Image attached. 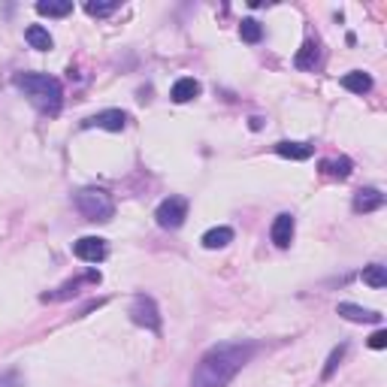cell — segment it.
I'll return each instance as SVG.
<instances>
[{"mask_svg": "<svg viewBox=\"0 0 387 387\" xmlns=\"http://www.w3.org/2000/svg\"><path fill=\"white\" fill-rule=\"evenodd\" d=\"M254 342H221L215 348H209L200 357L191 387H227L236 378V372L254 357Z\"/></svg>", "mask_w": 387, "mask_h": 387, "instance_id": "cell-1", "label": "cell"}, {"mask_svg": "<svg viewBox=\"0 0 387 387\" xmlns=\"http://www.w3.org/2000/svg\"><path fill=\"white\" fill-rule=\"evenodd\" d=\"M15 88H21L39 112H46V115L61 112L64 91H61V82L55 76H46V73H19L15 76Z\"/></svg>", "mask_w": 387, "mask_h": 387, "instance_id": "cell-2", "label": "cell"}, {"mask_svg": "<svg viewBox=\"0 0 387 387\" xmlns=\"http://www.w3.org/2000/svg\"><path fill=\"white\" fill-rule=\"evenodd\" d=\"M73 203H76V209L82 212V218L94 221V224H103V221H109L115 215L112 197L100 191V188H82V191L73 197Z\"/></svg>", "mask_w": 387, "mask_h": 387, "instance_id": "cell-3", "label": "cell"}, {"mask_svg": "<svg viewBox=\"0 0 387 387\" xmlns=\"http://www.w3.org/2000/svg\"><path fill=\"white\" fill-rule=\"evenodd\" d=\"M130 321H134L136 327H145V330H152V333H161V309H158V303H154L152 296H145V294H136L134 306H130Z\"/></svg>", "mask_w": 387, "mask_h": 387, "instance_id": "cell-4", "label": "cell"}, {"mask_svg": "<svg viewBox=\"0 0 387 387\" xmlns=\"http://www.w3.org/2000/svg\"><path fill=\"white\" fill-rule=\"evenodd\" d=\"M154 218H158V224L163 230H179L188 218V200L185 197H167V200L154 209Z\"/></svg>", "mask_w": 387, "mask_h": 387, "instance_id": "cell-5", "label": "cell"}, {"mask_svg": "<svg viewBox=\"0 0 387 387\" xmlns=\"http://www.w3.org/2000/svg\"><path fill=\"white\" fill-rule=\"evenodd\" d=\"M125 125H127V115L121 109H103L82 121V127H100V130H112V134H121Z\"/></svg>", "mask_w": 387, "mask_h": 387, "instance_id": "cell-6", "label": "cell"}, {"mask_svg": "<svg viewBox=\"0 0 387 387\" xmlns=\"http://www.w3.org/2000/svg\"><path fill=\"white\" fill-rule=\"evenodd\" d=\"M73 254L85 263H100L106 258V242L100 236H82L79 242H73Z\"/></svg>", "mask_w": 387, "mask_h": 387, "instance_id": "cell-7", "label": "cell"}, {"mask_svg": "<svg viewBox=\"0 0 387 387\" xmlns=\"http://www.w3.org/2000/svg\"><path fill=\"white\" fill-rule=\"evenodd\" d=\"M336 315H342L345 321H354V324H381V315L372 309H363L357 303H339L336 306Z\"/></svg>", "mask_w": 387, "mask_h": 387, "instance_id": "cell-8", "label": "cell"}, {"mask_svg": "<svg viewBox=\"0 0 387 387\" xmlns=\"http://www.w3.org/2000/svg\"><path fill=\"white\" fill-rule=\"evenodd\" d=\"M384 206V194L378 191V188H360L357 194H354V212L357 215H366V212H375Z\"/></svg>", "mask_w": 387, "mask_h": 387, "instance_id": "cell-9", "label": "cell"}, {"mask_svg": "<svg viewBox=\"0 0 387 387\" xmlns=\"http://www.w3.org/2000/svg\"><path fill=\"white\" fill-rule=\"evenodd\" d=\"M294 215H287V212H282L276 221H273V230H269V236H273V242L278 245V249H287V245L294 242Z\"/></svg>", "mask_w": 387, "mask_h": 387, "instance_id": "cell-10", "label": "cell"}, {"mask_svg": "<svg viewBox=\"0 0 387 387\" xmlns=\"http://www.w3.org/2000/svg\"><path fill=\"white\" fill-rule=\"evenodd\" d=\"M342 88L351 91V94H369L372 91V76L363 73V70H351V73L342 76Z\"/></svg>", "mask_w": 387, "mask_h": 387, "instance_id": "cell-11", "label": "cell"}, {"mask_svg": "<svg viewBox=\"0 0 387 387\" xmlns=\"http://www.w3.org/2000/svg\"><path fill=\"white\" fill-rule=\"evenodd\" d=\"M100 282V273H88L85 278H76V282H67L64 287H57L55 294H43V303H55V300H67L70 294H76L82 285H97Z\"/></svg>", "mask_w": 387, "mask_h": 387, "instance_id": "cell-12", "label": "cell"}, {"mask_svg": "<svg viewBox=\"0 0 387 387\" xmlns=\"http://www.w3.org/2000/svg\"><path fill=\"white\" fill-rule=\"evenodd\" d=\"M200 82L197 79H179L176 85H172V91H170V97H172V103H191L194 97H200Z\"/></svg>", "mask_w": 387, "mask_h": 387, "instance_id": "cell-13", "label": "cell"}, {"mask_svg": "<svg viewBox=\"0 0 387 387\" xmlns=\"http://www.w3.org/2000/svg\"><path fill=\"white\" fill-rule=\"evenodd\" d=\"M276 154H282V158H287V161H309L312 158V145L282 139V143H276Z\"/></svg>", "mask_w": 387, "mask_h": 387, "instance_id": "cell-14", "label": "cell"}, {"mask_svg": "<svg viewBox=\"0 0 387 387\" xmlns=\"http://www.w3.org/2000/svg\"><path fill=\"white\" fill-rule=\"evenodd\" d=\"M203 249H209V251H215V249H224V245L233 242V230L230 227H212V230H206L203 233Z\"/></svg>", "mask_w": 387, "mask_h": 387, "instance_id": "cell-15", "label": "cell"}, {"mask_svg": "<svg viewBox=\"0 0 387 387\" xmlns=\"http://www.w3.org/2000/svg\"><path fill=\"white\" fill-rule=\"evenodd\" d=\"M24 39L30 43V48H37V52H48V48L55 46V39L52 34L43 28V24H30L28 30H24Z\"/></svg>", "mask_w": 387, "mask_h": 387, "instance_id": "cell-16", "label": "cell"}, {"mask_svg": "<svg viewBox=\"0 0 387 387\" xmlns=\"http://www.w3.org/2000/svg\"><path fill=\"white\" fill-rule=\"evenodd\" d=\"M37 12L48 15V19H64V15L73 12V3H67V0H39Z\"/></svg>", "mask_w": 387, "mask_h": 387, "instance_id": "cell-17", "label": "cell"}, {"mask_svg": "<svg viewBox=\"0 0 387 387\" xmlns=\"http://www.w3.org/2000/svg\"><path fill=\"white\" fill-rule=\"evenodd\" d=\"M351 167H354V163H351L348 158L321 161V170H324V176H330V179H348V176H351Z\"/></svg>", "mask_w": 387, "mask_h": 387, "instance_id": "cell-18", "label": "cell"}, {"mask_svg": "<svg viewBox=\"0 0 387 387\" xmlns=\"http://www.w3.org/2000/svg\"><path fill=\"white\" fill-rule=\"evenodd\" d=\"M294 64L300 70H312L318 64V46L312 43V39H306V43H303V48L300 52H296V57H294Z\"/></svg>", "mask_w": 387, "mask_h": 387, "instance_id": "cell-19", "label": "cell"}, {"mask_svg": "<svg viewBox=\"0 0 387 387\" xmlns=\"http://www.w3.org/2000/svg\"><path fill=\"white\" fill-rule=\"evenodd\" d=\"M363 282H366L369 287H375V291H381V287L387 285V273H384L381 263H372V267L363 269Z\"/></svg>", "mask_w": 387, "mask_h": 387, "instance_id": "cell-20", "label": "cell"}, {"mask_svg": "<svg viewBox=\"0 0 387 387\" xmlns=\"http://www.w3.org/2000/svg\"><path fill=\"white\" fill-rule=\"evenodd\" d=\"M240 37L245 39V43H260V39H263V28H260V21H254V19H242V24H240Z\"/></svg>", "mask_w": 387, "mask_h": 387, "instance_id": "cell-21", "label": "cell"}, {"mask_svg": "<svg viewBox=\"0 0 387 387\" xmlns=\"http://www.w3.org/2000/svg\"><path fill=\"white\" fill-rule=\"evenodd\" d=\"M345 351H348V345H339V348H333V351H330V357H327V366H324V375H321L324 381H327V378H333L336 366H339V363H342V357H345Z\"/></svg>", "mask_w": 387, "mask_h": 387, "instance_id": "cell-22", "label": "cell"}, {"mask_svg": "<svg viewBox=\"0 0 387 387\" xmlns=\"http://www.w3.org/2000/svg\"><path fill=\"white\" fill-rule=\"evenodd\" d=\"M118 10V0H109V3H85V12L94 15V19H106Z\"/></svg>", "mask_w": 387, "mask_h": 387, "instance_id": "cell-23", "label": "cell"}, {"mask_svg": "<svg viewBox=\"0 0 387 387\" xmlns=\"http://www.w3.org/2000/svg\"><path fill=\"white\" fill-rule=\"evenodd\" d=\"M0 387H24V381H21V375L15 372V369H10V372L0 375Z\"/></svg>", "mask_w": 387, "mask_h": 387, "instance_id": "cell-24", "label": "cell"}, {"mask_svg": "<svg viewBox=\"0 0 387 387\" xmlns=\"http://www.w3.org/2000/svg\"><path fill=\"white\" fill-rule=\"evenodd\" d=\"M369 348H375V351L387 348V333L384 330H375L372 336H369Z\"/></svg>", "mask_w": 387, "mask_h": 387, "instance_id": "cell-25", "label": "cell"}]
</instances>
